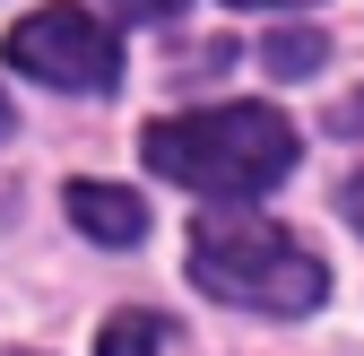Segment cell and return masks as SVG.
I'll list each match as a JSON object with an SVG mask.
<instances>
[{"instance_id": "cell-1", "label": "cell", "mask_w": 364, "mask_h": 356, "mask_svg": "<svg viewBox=\"0 0 364 356\" xmlns=\"http://www.w3.org/2000/svg\"><path fill=\"white\" fill-rule=\"evenodd\" d=\"M295 122L269 105H208V113H173L139 130V157L182 192H217V200H252L269 183H287L295 165Z\"/></svg>"}, {"instance_id": "cell-2", "label": "cell", "mask_w": 364, "mask_h": 356, "mask_svg": "<svg viewBox=\"0 0 364 356\" xmlns=\"http://www.w3.org/2000/svg\"><path fill=\"white\" fill-rule=\"evenodd\" d=\"M191 278L217 295V304H243V313H312V304L330 295L321 261H312L287 226H269V217H200L191 226Z\"/></svg>"}, {"instance_id": "cell-5", "label": "cell", "mask_w": 364, "mask_h": 356, "mask_svg": "<svg viewBox=\"0 0 364 356\" xmlns=\"http://www.w3.org/2000/svg\"><path fill=\"white\" fill-rule=\"evenodd\" d=\"M330 61V35H312V26H278V35H260V70L269 78H312Z\"/></svg>"}, {"instance_id": "cell-7", "label": "cell", "mask_w": 364, "mask_h": 356, "mask_svg": "<svg viewBox=\"0 0 364 356\" xmlns=\"http://www.w3.org/2000/svg\"><path fill=\"white\" fill-rule=\"evenodd\" d=\"M330 130H338V140H364V87H355V96L330 113Z\"/></svg>"}, {"instance_id": "cell-8", "label": "cell", "mask_w": 364, "mask_h": 356, "mask_svg": "<svg viewBox=\"0 0 364 356\" xmlns=\"http://www.w3.org/2000/svg\"><path fill=\"white\" fill-rule=\"evenodd\" d=\"M113 9H122V18H173L182 0H113Z\"/></svg>"}, {"instance_id": "cell-6", "label": "cell", "mask_w": 364, "mask_h": 356, "mask_svg": "<svg viewBox=\"0 0 364 356\" xmlns=\"http://www.w3.org/2000/svg\"><path fill=\"white\" fill-rule=\"evenodd\" d=\"M96 356H165V313H113L96 330Z\"/></svg>"}, {"instance_id": "cell-10", "label": "cell", "mask_w": 364, "mask_h": 356, "mask_svg": "<svg viewBox=\"0 0 364 356\" xmlns=\"http://www.w3.org/2000/svg\"><path fill=\"white\" fill-rule=\"evenodd\" d=\"M252 9H287V0H252Z\"/></svg>"}, {"instance_id": "cell-9", "label": "cell", "mask_w": 364, "mask_h": 356, "mask_svg": "<svg viewBox=\"0 0 364 356\" xmlns=\"http://www.w3.org/2000/svg\"><path fill=\"white\" fill-rule=\"evenodd\" d=\"M338 209H347V217H355V226H364V174H355V183L338 192Z\"/></svg>"}, {"instance_id": "cell-11", "label": "cell", "mask_w": 364, "mask_h": 356, "mask_svg": "<svg viewBox=\"0 0 364 356\" xmlns=\"http://www.w3.org/2000/svg\"><path fill=\"white\" fill-rule=\"evenodd\" d=\"M0 130H9V105H0Z\"/></svg>"}, {"instance_id": "cell-4", "label": "cell", "mask_w": 364, "mask_h": 356, "mask_svg": "<svg viewBox=\"0 0 364 356\" xmlns=\"http://www.w3.org/2000/svg\"><path fill=\"white\" fill-rule=\"evenodd\" d=\"M70 217H78V235H96V244H113V252L148 235V200L122 192V183H70Z\"/></svg>"}, {"instance_id": "cell-3", "label": "cell", "mask_w": 364, "mask_h": 356, "mask_svg": "<svg viewBox=\"0 0 364 356\" xmlns=\"http://www.w3.org/2000/svg\"><path fill=\"white\" fill-rule=\"evenodd\" d=\"M0 53H9L26 78H43V87H87V96H105V87L122 78V43L105 35V18H87L78 0H53V9L18 18Z\"/></svg>"}]
</instances>
